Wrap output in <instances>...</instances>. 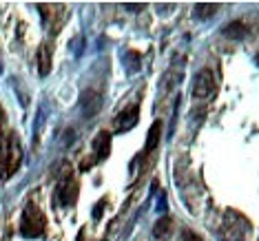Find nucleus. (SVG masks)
I'll return each instance as SVG.
<instances>
[{
	"mask_svg": "<svg viewBox=\"0 0 259 241\" xmlns=\"http://www.w3.org/2000/svg\"><path fill=\"white\" fill-rule=\"evenodd\" d=\"M20 164H22V144H20L18 133H11L7 149H5V155L0 160V179L5 181L9 177H14L16 170L20 168Z\"/></svg>",
	"mask_w": 259,
	"mask_h": 241,
	"instance_id": "1",
	"label": "nucleus"
},
{
	"mask_svg": "<svg viewBox=\"0 0 259 241\" xmlns=\"http://www.w3.org/2000/svg\"><path fill=\"white\" fill-rule=\"evenodd\" d=\"M45 232V215L33 202H29L20 217V234L27 239H36Z\"/></svg>",
	"mask_w": 259,
	"mask_h": 241,
	"instance_id": "2",
	"label": "nucleus"
},
{
	"mask_svg": "<svg viewBox=\"0 0 259 241\" xmlns=\"http://www.w3.org/2000/svg\"><path fill=\"white\" fill-rule=\"evenodd\" d=\"M75 199V179H73V170L69 168V164H64L60 181L56 186L54 192V202H60L62 206H71Z\"/></svg>",
	"mask_w": 259,
	"mask_h": 241,
	"instance_id": "3",
	"label": "nucleus"
},
{
	"mask_svg": "<svg viewBox=\"0 0 259 241\" xmlns=\"http://www.w3.org/2000/svg\"><path fill=\"white\" fill-rule=\"evenodd\" d=\"M215 78H213V73L208 71V69H204V71H199L197 73V78H195V84H193V98L195 100H210L215 95Z\"/></svg>",
	"mask_w": 259,
	"mask_h": 241,
	"instance_id": "4",
	"label": "nucleus"
},
{
	"mask_svg": "<svg viewBox=\"0 0 259 241\" xmlns=\"http://www.w3.org/2000/svg\"><path fill=\"white\" fill-rule=\"evenodd\" d=\"M138 120H140V107L138 104H131V107H126L124 111H120L115 117V128L120 133H126V131H131V128L138 124Z\"/></svg>",
	"mask_w": 259,
	"mask_h": 241,
	"instance_id": "5",
	"label": "nucleus"
},
{
	"mask_svg": "<svg viewBox=\"0 0 259 241\" xmlns=\"http://www.w3.org/2000/svg\"><path fill=\"white\" fill-rule=\"evenodd\" d=\"M80 109H82V113H84V117L98 115L100 109H102V95L96 93V91H91V89L82 91V95H80Z\"/></svg>",
	"mask_w": 259,
	"mask_h": 241,
	"instance_id": "6",
	"label": "nucleus"
},
{
	"mask_svg": "<svg viewBox=\"0 0 259 241\" xmlns=\"http://www.w3.org/2000/svg\"><path fill=\"white\" fill-rule=\"evenodd\" d=\"M93 151H96V162H104L111 153V133L109 131H100L93 139Z\"/></svg>",
	"mask_w": 259,
	"mask_h": 241,
	"instance_id": "7",
	"label": "nucleus"
},
{
	"mask_svg": "<svg viewBox=\"0 0 259 241\" xmlns=\"http://www.w3.org/2000/svg\"><path fill=\"white\" fill-rule=\"evenodd\" d=\"M51 56H54V51H51V44L49 42L40 44V49H38V54H36L40 78H47V75L51 73Z\"/></svg>",
	"mask_w": 259,
	"mask_h": 241,
	"instance_id": "8",
	"label": "nucleus"
},
{
	"mask_svg": "<svg viewBox=\"0 0 259 241\" xmlns=\"http://www.w3.org/2000/svg\"><path fill=\"white\" fill-rule=\"evenodd\" d=\"M170 232H173V219L170 217H160V219L155 221V226H153V237L155 239H168Z\"/></svg>",
	"mask_w": 259,
	"mask_h": 241,
	"instance_id": "9",
	"label": "nucleus"
},
{
	"mask_svg": "<svg viewBox=\"0 0 259 241\" xmlns=\"http://www.w3.org/2000/svg\"><path fill=\"white\" fill-rule=\"evenodd\" d=\"M160 133H162V122L155 120L149 128V137H146V146H144V155H149L151 151H155L157 142H160Z\"/></svg>",
	"mask_w": 259,
	"mask_h": 241,
	"instance_id": "10",
	"label": "nucleus"
},
{
	"mask_svg": "<svg viewBox=\"0 0 259 241\" xmlns=\"http://www.w3.org/2000/svg\"><path fill=\"white\" fill-rule=\"evenodd\" d=\"M224 36L233 40H244L248 36V29H246L244 22H231L228 27H224Z\"/></svg>",
	"mask_w": 259,
	"mask_h": 241,
	"instance_id": "11",
	"label": "nucleus"
},
{
	"mask_svg": "<svg viewBox=\"0 0 259 241\" xmlns=\"http://www.w3.org/2000/svg\"><path fill=\"white\" fill-rule=\"evenodd\" d=\"M217 9H220V5H215V3H199L195 5V16H197V20H208L217 14Z\"/></svg>",
	"mask_w": 259,
	"mask_h": 241,
	"instance_id": "12",
	"label": "nucleus"
},
{
	"mask_svg": "<svg viewBox=\"0 0 259 241\" xmlns=\"http://www.w3.org/2000/svg\"><path fill=\"white\" fill-rule=\"evenodd\" d=\"M140 56L138 51H126L124 54V69H126V73H138L140 71V67H142V60H140Z\"/></svg>",
	"mask_w": 259,
	"mask_h": 241,
	"instance_id": "13",
	"label": "nucleus"
},
{
	"mask_svg": "<svg viewBox=\"0 0 259 241\" xmlns=\"http://www.w3.org/2000/svg\"><path fill=\"white\" fill-rule=\"evenodd\" d=\"M104 206H107V199H100L98 206H96V208H93V219H100V217H102Z\"/></svg>",
	"mask_w": 259,
	"mask_h": 241,
	"instance_id": "14",
	"label": "nucleus"
},
{
	"mask_svg": "<svg viewBox=\"0 0 259 241\" xmlns=\"http://www.w3.org/2000/svg\"><path fill=\"white\" fill-rule=\"evenodd\" d=\"M182 239H184V241H202V237L195 234L193 230H184V232H182Z\"/></svg>",
	"mask_w": 259,
	"mask_h": 241,
	"instance_id": "15",
	"label": "nucleus"
},
{
	"mask_svg": "<svg viewBox=\"0 0 259 241\" xmlns=\"http://www.w3.org/2000/svg\"><path fill=\"white\" fill-rule=\"evenodd\" d=\"M144 7H146L144 3H126V5H124L126 11H142Z\"/></svg>",
	"mask_w": 259,
	"mask_h": 241,
	"instance_id": "16",
	"label": "nucleus"
},
{
	"mask_svg": "<svg viewBox=\"0 0 259 241\" xmlns=\"http://www.w3.org/2000/svg\"><path fill=\"white\" fill-rule=\"evenodd\" d=\"M0 69H3V64H0Z\"/></svg>",
	"mask_w": 259,
	"mask_h": 241,
	"instance_id": "17",
	"label": "nucleus"
}]
</instances>
